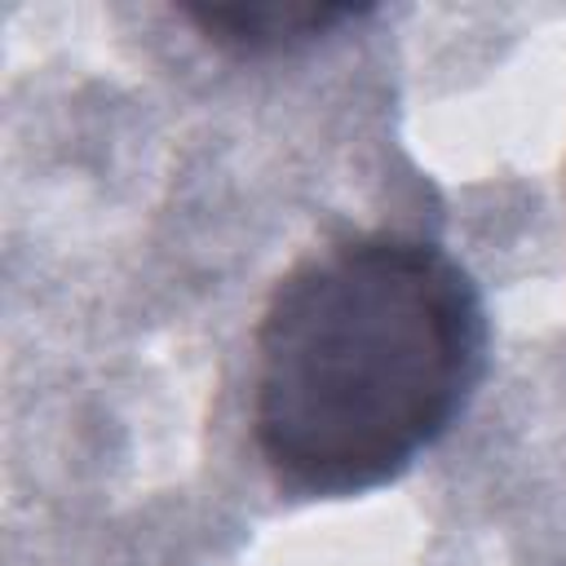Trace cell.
<instances>
[{
	"instance_id": "obj_1",
	"label": "cell",
	"mask_w": 566,
	"mask_h": 566,
	"mask_svg": "<svg viewBox=\"0 0 566 566\" xmlns=\"http://www.w3.org/2000/svg\"><path fill=\"white\" fill-rule=\"evenodd\" d=\"M482 367V292L447 248L332 243L274 287L256 327V451L296 495H363L455 424Z\"/></svg>"
},
{
	"instance_id": "obj_2",
	"label": "cell",
	"mask_w": 566,
	"mask_h": 566,
	"mask_svg": "<svg viewBox=\"0 0 566 566\" xmlns=\"http://www.w3.org/2000/svg\"><path fill=\"white\" fill-rule=\"evenodd\" d=\"M181 13L221 49L234 53H279L310 44L340 22L358 18L349 4H314V0H212V4H181Z\"/></svg>"
}]
</instances>
